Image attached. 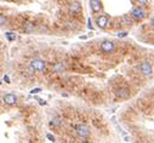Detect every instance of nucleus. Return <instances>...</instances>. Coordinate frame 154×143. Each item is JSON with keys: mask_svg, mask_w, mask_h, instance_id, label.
Returning <instances> with one entry per match:
<instances>
[{"mask_svg": "<svg viewBox=\"0 0 154 143\" xmlns=\"http://www.w3.org/2000/svg\"><path fill=\"white\" fill-rule=\"evenodd\" d=\"M65 69H66V67L63 66V63H61V62L55 63L52 66V72H55V73H62V72H65Z\"/></svg>", "mask_w": 154, "mask_h": 143, "instance_id": "nucleus-11", "label": "nucleus"}, {"mask_svg": "<svg viewBox=\"0 0 154 143\" xmlns=\"http://www.w3.org/2000/svg\"><path fill=\"white\" fill-rule=\"evenodd\" d=\"M75 132L79 137L86 138L90 136V127L85 124H78V125H75Z\"/></svg>", "mask_w": 154, "mask_h": 143, "instance_id": "nucleus-2", "label": "nucleus"}, {"mask_svg": "<svg viewBox=\"0 0 154 143\" xmlns=\"http://www.w3.org/2000/svg\"><path fill=\"white\" fill-rule=\"evenodd\" d=\"M62 123V119L60 118V116H55V118L50 121V126H52V127H56V126H60Z\"/></svg>", "mask_w": 154, "mask_h": 143, "instance_id": "nucleus-13", "label": "nucleus"}, {"mask_svg": "<svg viewBox=\"0 0 154 143\" xmlns=\"http://www.w3.org/2000/svg\"><path fill=\"white\" fill-rule=\"evenodd\" d=\"M123 21H124V23L127 24V25H130V24L134 23V20H132V17H131L130 15H124V16H123Z\"/></svg>", "mask_w": 154, "mask_h": 143, "instance_id": "nucleus-14", "label": "nucleus"}, {"mask_svg": "<svg viewBox=\"0 0 154 143\" xmlns=\"http://www.w3.org/2000/svg\"><path fill=\"white\" fill-rule=\"evenodd\" d=\"M40 91H41V89H40V87H38V89H33V90L31 91V94L35 95V94H38V92H40Z\"/></svg>", "mask_w": 154, "mask_h": 143, "instance_id": "nucleus-17", "label": "nucleus"}, {"mask_svg": "<svg viewBox=\"0 0 154 143\" xmlns=\"http://www.w3.org/2000/svg\"><path fill=\"white\" fill-rule=\"evenodd\" d=\"M138 4H142L143 5V4H147V1H138Z\"/></svg>", "mask_w": 154, "mask_h": 143, "instance_id": "nucleus-23", "label": "nucleus"}, {"mask_svg": "<svg viewBox=\"0 0 154 143\" xmlns=\"http://www.w3.org/2000/svg\"><path fill=\"white\" fill-rule=\"evenodd\" d=\"M87 23H89V24H87V27H89L90 29H92V25H91V20H90V18H89V21H87Z\"/></svg>", "mask_w": 154, "mask_h": 143, "instance_id": "nucleus-20", "label": "nucleus"}, {"mask_svg": "<svg viewBox=\"0 0 154 143\" xmlns=\"http://www.w3.org/2000/svg\"><path fill=\"white\" fill-rule=\"evenodd\" d=\"M4 102L6 103V105L12 106V105H15V103L17 102V97L14 94H7V95L4 96Z\"/></svg>", "mask_w": 154, "mask_h": 143, "instance_id": "nucleus-8", "label": "nucleus"}, {"mask_svg": "<svg viewBox=\"0 0 154 143\" xmlns=\"http://www.w3.org/2000/svg\"><path fill=\"white\" fill-rule=\"evenodd\" d=\"M7 23V17L0 15V25H5Z\"/></svg>", "mask_w": 154, "mask_h": 143, "instance_id": "nucleus-16", "label": "nucleus"}, {"mask_svg": "<svg viewBox=\"0 0 154 143\" xmlns=\"http://www.w3.org/2000/svg\"><path fill=\"white\" fill-rule=\"evenodd\" d=\"M152 25H153V27H154V17L152 18Z\"/></svg>", "mask_w": 154, "mask_h": 143, "instance_id": "nucleus-24", "label": "nucleus"}, {"mask_svg": "<svg viewBox=\"0 0 154 143\" xmlns=\"http://www.w3.org/2000/svg\"><path fill=\"white\" fill-rule=\"evenodd\" d=\"M139 69H141V73H142L143 75H146V76H149V75L153 73V68H152V66H150V63H148V62L141 63Z\"/></svg>", "mask_w": 154, "mask_h": 143, "instance_id": "nucleus-5", "label": "nucleus"}, {"mask_svg": "<svg viewBox=\"0 0 154 143\" xmlns=\"http://www.w3.org/2000/svg\"><path fill=\"white\" fill-rule=\"evenodd\" d=\"M31 67H32V69L33 70H36V72H45V69H46V64H45V62L43 61V60H40V58H33L32 61H31Z\"/></svg>", "mask_w": 154, "mask_h": 143, "instance_id": "nucleus-1", "label": "nucleus"}, {"mask_svg": "<svg viewBox=\"0 0 154 143\" xmlns=\"http://www.w3.org/2000/svg\"><path fill=\"white\" fill-rule=\"evenodd\" d=\"M130 16L132 17V20L141 21V20L145 18L146 12H145V10L141 7V6H135V7L131 10V12H130Z\"/></svg>", "mask_w": 154, "mask_h": 143, "instance_id": "nucleus-3", "label": "nucleus"}, {"mask_svg": "<svg viewBox=\"0 0 154 143\" xmlns=\"http://www.w3.org/2000/svg\"><path fill=\"white\" fill-rule=\"evenodd\" d=\"M89 4H90V7L92 9L94 12H100L102 10V3L101 1H97V0H91Z\"/></svg>", "mask_w": 154, "mask_h": 143, "instance_id": "nucleus-9", "label": "nucleus"}, {"mask_svg": "<svg viewBox=\"0 0 154 143\" xmlns=\"http://www.w3.org/2000/svg\"><path fill=\"white\" fill-rule=\"evenodd\" d=\"M4 80H5L6 83H10V78H9L7 75H5V76H4Z\"/></svg>", "mask_w": 154, "mask_h": 143, "instance_id": "nucleus-21", "label": "nucleus"}, {"mask_svg": "<svg viewBox=\"0 0 154 143\" xmlns=\"http://www.w3.org/2000/svg\"><path fill=\"white\" fill-rule=\"evenodd\" d=\"M39 103H40L41 106H44V105H45V101H43V99H39Z\"/></svg>", "mask_w": 154, "mask_h": 143, "instance_id": "nucleus-22", "label": "nucleus"}, {"mask_svg": "<svg viewBox=\"0 0 154 143\" xmlns=\"http://www.w3.org/2000/svg\"><path fill=\"white\" fill-rule=\"evenodd\" d=\"M34 24L33 23H31V22H25L24 23V27H23V30L24 32H27V33H31V32H33L34 30Z\"/></svg>", "mask_w": 154, "mask_h": 143, "instance_id": "nucleus-12", "label": "nucleus"}, {"mask_svg": "<svg viewBox=\"0 0 154 143\" xmlns=\"http://www.w3.org/2000/svg\"><path fill=\"white\" fill-rule=\"evenodd\" d=\"M46 137H47V138H49L50 141H52V142L55 141V137H54L52 135H51V134H47V135H46Z\"/></svg>", "mask_w": 154, "mask_h": 143, "instance_id": "nucleus-18", "label": "nucleus"}, {"mask_svg": "<svg viewBox=\"0 0 154 143\" xmlns=\"http://www.w3.org/2000/svg\"><path fill=\"white\" fill-rule=\"evenodd\" d=\"M6 39H7V40H10V41H14V40H16V39H17V34L12 33V32H7L6 33Z\"/></svg>", "mask_w": 154, "mask_h": 143, "instance_id": "nucleus-15", "label": "nucleus"}, {"mask_svg": "<svg viewBox=\"0 0 154 143\" xmlns=\"http://www.w3.org/2000/svg\"><path fill=\"white\" fill-rule=\"evenodd\" d=\"M81 10V5L79 3H72L69 5V11H70V14H78V12H80Z\"/></svg>", "mask_w": 154, "mask_h": 143, "instance_id": "nucleus-10", "label": "nucleus"}, {"mask_svg": "<svg viewBox=\"0 0 154 143\" xmlns=\"http://www.w3.org/2000/svg\"><path fill=\"white\" fill-rule=\"evenodd\" d=\"M126 35H127V33H126V32H123V33H119V34H118V38H125Z\"/></svg>", "mask_w": 154, "mask_h": 143, "instance_id": "nucleus-19", "label": "nucleus"}, {"mask_svg": "<svg viewBox=\"0 0 154 143\" xmlns=\"http://www.w3.org/2000/svg\"><path fill=\"white\" fill-rule=\"evenodd\" d=\"M115 96L119 98H127L130 96V91L126 87H120L118 90H115Z\"/></svg>", "mask_w": 154, "mask_h": 143, "instance_id": "nucleus-6", "label": "nucleus"}, {"mask_svg": "<svg viewBox=\"0 0 154 143\" xmlns=\"http://www.w3.org/2000/svg\"><path fill=\"white\" fill-rule=\"evenodd\" d=\"M81 143H89V142H87V141H83Z\"/></svg>", "mask_w": 154, "mask_h": 143, "instance_id": "nucleus-25", "label": "nucleus"}, {"mask_svg": "<svg viewBox=\"0 0 154 143\" xmlns=\"http://www.w3.org/2000/svg\"><path fill=\"white\" fill-rule=\"evenodd\" d=\"M96 23H97V25H98L100 28H106L107 25H108V17L106 15H102V16L97 17Z\"/></svg>", "mask_w": 154, "mask_h": 143, "instance_id": "nucleus-7", "label": "nucleus"}, {"mask_svg": "<svg viewBox=\"0 0 154 143\" xmlns=\"http://www.w3.org/2000/svg\"><path fill=\"white\" fill-rule=\"evenodd\" d=\"M101 50L103 51L105 54H113L114 50H115L114 43H113V41H109V40H105L103 43L101 44Z\"/></svg>", "mask_w": 154, "mask_h": 143, "instance_id": "nucleus-4", "label": "nucleus"}]
</instances>
